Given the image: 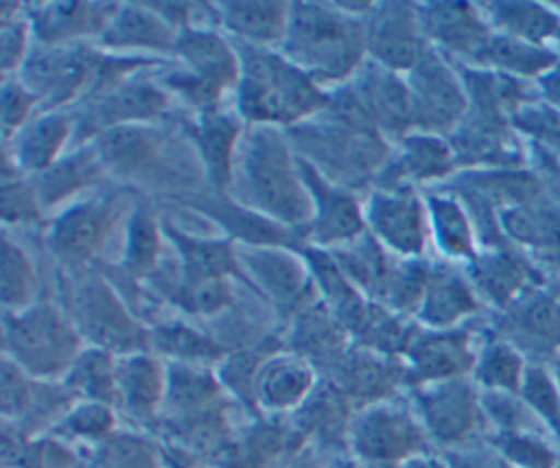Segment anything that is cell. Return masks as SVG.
Masks as SVG:
<instances>
[{
    "label": "cell",
    "mask_w": 560,
    "mask_h": 468,
    "mask_svg": "<svg viewBox=\"0 0 560 468\" xmlns=\"http://www.w3.org/2000/svg\"><path fill=\"white\" fill-rule=\"evenodd\" d=\"M228 195L252 212L291 230L306 232L313 219V197L302 177L300 155L287 129L247 125Z\"/></svg>",
    "instance_id": "1"
},
{
    "label": "cell",
    "mask_w": 560,
    "mask_h": 468,
    "mask_svg": "<svg viewBox=\"0 0 560 468\" xmlns=\"http://www.w3.org/2000/svg\"><path fill=\"white\" fill-rule=\"evenodd\" d=\"M368 17L352 15L337 2H291L280 52L332 92L348 85L368 61Z\"/></svg>",
    "instance_id": "2"
},
{
    "label": "cell",
    "mask_w": 560,
    "mask_h": 468,
    "mask_svg": "<svg viewBox=\"0 0 560 468\" xmlns=\"http://www.w3.org/2000/svg\"><path fill=\"white\" fill-rule=\"evenodd\" d=\"M236 50L241 74L234 109L247 125H271L289 131L328 105V92L280 50L245 44H236Z\"/></svg>",
    "instance_id": "3"
},
{
    "label": "cell",
    "mask_w": 560,
    "mask_h": 468,
    "mask_svg": "<svg viewBox=\"0 0 560 468\" xmlns=\"http://www.w3.org/2000/svg\"><path fill=\"white\" fill-rule=\"evenodd\" d=\"M83 341L70 313L55 304L37 302L4 313V356L37 381L61 383L83 352Z\"/></svg>",
    "instance_id": "4"
},
{
    "label": "cell",
    "mask_w": 560,
    "mask_h": 468,
    "mask_svg": "<svg viewBox=\"0 0 560 468\" xmlns=\"http://www.w3.org/2000/svg\"><path fill=\"white\" fill-rule=\"evenodd\" d=\"M427 442L416 409L392 398L354 411L348 431V451L365 468H398L424 455Z\"/></svg>",
    "instance_id": "5"
},
{
    "label": "cell",
    "mask_w": 560,
    "mask_h": 468,
    "mask_svg": "<svg viewBox=\"0 0 560 468\" xmlns=\"http://www.w3.org/2000/svg\"><path fill=\"white\" fill-rule=\"evenodd\" d=\"M70 317L94 348L118 356L151 348L149 332L133 319L112 284L96 273L85 276L74 286Z\"/></svg>",
    "instance_id": "6"
},
{
    "label": "cell",
    "mask_w": 560,
    "mask_h": 468,
    "mask_svg": "<svg viewBox=\"0 0 560 468\" xmlns=\"http://www.w3.org/2000/svg\"><path fill=\"white\" fill-rule=\"evenodd\" d=\"M103 52L90 44L33 46L28 59L15 74L42 101V109H63L88 96Z\"/></svg>",
    "instance_id": "7"
},
{
    "label": "cell",
    "mask_w": 560,
    "mask_h": 468,
    "mask_svg": "<svg viewBox=\"0 0 560 468\" xmlns=\"http://www.w3.org/2000/svg\"><path fill=\"white\" fill-rule=\"evenodd\" d=\"M85 101L83 112L74 116L77 144H85L98 133L120 125L153 122L168 112L171 92L158 79H149L142 70Z\"/></svg>",
    "instance_id": "8"
},
{
    "label": "cell",
    "mask_w": 560,
    "mask_h": 468,
    "mask_svg": "<svg viewBox=\"0 0 560 468\" xmlns=\"http://www.w3.org/2000/svg\"><path fill=\"white\" fill-rule=\"evenodd\" d=\"M368 232L394 256L422 258L427 249L429 212L427 201L413 188H376L363 201Z\"/></svg>",
    "instance_id": "9"
},
{
    "label": "cell",
    "mask_w": 560,
    "mask_h": 468,
    "mask_svg": "<svg viewBox=\"0 0 560 468\" xmlns=\"http://www.w3.org/2000/svg\"><path fill=\"white\" fill-rule=\"evenodd\" d=\"M405 79L413 105V131L440 136L457 127L466 112V96L457 77L433 46L427 48Z\"/></svg>",
    "instance_id": "10"
},
{
    "label": "cell",
    "mask_w": 560,
    "mask_h": 468,
    "mask_svg": "<svg viewBox=\"0 0 560 468\" xmlns=\"http://www.w3.org/2000/svg\"><path fill=\"white\" fill-rule=\"evenodd\" d=\"M300 166L313 197V219L304 232L306 243L319 249H337L361 238L368 232L363 203L304 157H300Z\"/></svg>",
    "instance_id": "11"
},
{
    "label": "cell",
    "mask_w": 560,
    "mask_h": 468,
    "mask_svg": "<svg viewBox=\"0 0 560 468\" xmlns=\"http://www.w3.org/2000/svg\"><path fill=\"white\" fill-rule=\"evenodd\" d=\"M114 221L116 206L112 197H83L50 219L46 245L61 262L72 267L85 265L103 249Z\"/></svg>",
    "instance_id": "12"
},
{
    "label": "cell",
    "mask_w": 560,
    "mask_h": 468,
    "mask_svg": "<svg viewBox=\"0 0 560 468\" xmlns=\"http://www.w3.org/2000/svg\"><path fill=\"white\" fill-rule=\"evenodd\" d=\"M238 269L278 308L302 311L311 293L313 276L302 251L284 245H243L236 247Z\"/></svg>",
    "instance_id": "13"
},
{
    "label": "cell",
    "mask_w": 560,
    "mask_h": 468,
    "mask_svg": "<svg viewBox=\"0 0 560 468\" xmlns=\"http://www.w3.org/2000/svg\"><path fill=\"white\" fill-rule=\"evenodd\" d=\"M429 48L413 2H376L368 17V59L398 74H407Z\"/></svg>",
    "instance_id": "14"
},
{
    "label": "cell",
    "mask_w": 560,
    "mask_h": 468,
    "mask_svg": "<svg viewBox=\"0 0 560 468\" xmlns=\"http://www.w3.org/2000/svg\"><path fill=\"white\" fill-rule=\"evenodd\" d=\"M413 405L429 440H435L442 446L466 442L481 420L477 391L464 378L416 387Z\"/></svg>",
    "instance_id": "15"
},
{
    "label": "cell",
    "mask_w": 560,
    "mask_h": 468,
    "mask_svg": "<svg viewBox=\"0 0 560 468\" xmlns=\"http://www.w3.org/2000/svg\"><path fill=\"white\" fill-rule=\"evenodd\" d=\"M179 28L149 2H125L112 13L96 46L109 55L155 59L173 57Z\"/></svg>",
    "instance_id": "16"
},
{
    "label": "cell",
    "mask_w": 560,
    "mask_h": 468,
    "mask_svg": "<svg viewBox=\"0 0 560 468\" xmlns=\"http://www.w3.org/2000/svg\"><path fill=\"white\" fill-rule=\"evenodd\" d=\"M405 381L416 387H427L453 378H464L475 370L477 356L470 350L468 337L462 330H416L405 354Z\"/></svg>",
    "instance_id": "17"
},
{
    "label": "cell",
    "mask_w": 560,
    "mask_h": 468,
    "mask_svg": "<svg viewBox=\"0 0 560 468\" xmlns=\"http://www.w3.org/2000/svg\"><path fill=\"white\" fill-rule=\"evenodd\" d=\"M319 385L317 370L295 352H276L260 361L252 405L269 416H293Z\"/></svg>",
    "instance_id": "18"
},
{
    "label": "cell",
    "mask_w": 560,
    "mask_h": 468,
    "mask_svg": "<svg viewBox=\"0 0 560 468\" xmlns=\"http://www.w3.org/2000/svg\"><path fill=\"white\" fill-rule=\"evenodd\" d=\"M247 122L236 109L214 107L195 114L190 125V140L197 151L199 166L214 188V192H228L234 175V160Z\"/></svg>",
    "instance_id": "19"
},
{
    "label": "cell",
    "mask_w": 560,
    "mask_h": 468,
    "mask_svg": "<svg viewBox=\"0 0 560 468\" xmlns=\"http://www.w3.org/2000/svg\"><path fill=\"white\" fill-rule=\"evenodd\" d=\"M350 87L385 138L400 140L413 131V105L405 74L368 59L350 81Z\"/></svg>",
    "instance_id": "20"
},
{
    "label": "cell",
    "mask_w": 560,
    "mask_h": 468,
    "mask_svg": "<svg viewBox=\"0 0 560 468\" xmlns=\"http://www.w3.org/2000/svg\"><path fill=\"white\" fill-rule=\"evenodd\" d=\"M77 122L66 109H42L9 142L2 157L24 175H39L50 168L68 151L74 140Z\"/></svg>",
    "instance_id": "21"
},
{
    "label": "cell",
    "mask_w": 560,
    "mask_h": 468,
    "mask_svg": "<svg viewBox=\"0 0 560 468\" xmlns=\"http://www.w3.org/2000/svg\"><path fill=\"white\" fill-rule=\"evenodd\" d=\"M90 144L96 149L107 175L138 179L158 168L168 140L153 122H138L107 129L90 140Z\"/></svg>",
    "instance_id": "22"
},
{
    "label": "cell",
    "mask_w": 560,
    "mask_h": 468,
    "mask_svg": "<svg viewBox=\"0 0 560 468\" xmlns=\"http://www.w3.org/2000/svg\"><path fill=\"white\" fill-rule=\"evenodd\" d=\"M118 2H37L28 9L35 42L72 46L98 39Z\"/></svg>",
    "instance_id": "23"
},
{
    "label": "cell",
    "mask_w": 560,
    "mask_h": 468,
    "mask_svg": "<svg viewBox=\"0 0 560 468\" xmlns=\"http://www.w3.org/2000/svg\"><path fill=\"white\" fill-rule=\"evenodd\" d=\"M173 59L195 74L225 92L236 90L241 59L236 44L212 26H186L177 35Z\"/></svg>",
    "instance_id": "24"
},
{
    "label": "cell",
    "mask_w": 560,
    "mask_h": 468,
    "mask_svg": "<svg viewBox=\"0 0 560 468\" xmlns=\"http://www.w3.org/2000/svg\"><path fill=\"white\" fill-rule=\"evenodd\" d=\"M116 409L136 422H151L164 411L166 365L149 350L120 354L116 367Z\"/></svg>",
    "instance_id": "25"
},
{
    "label": "cell",
    "mask_w": 560,
    "mask_h": 468,
    "mask_svg": "<svg viewBox=\"0 0 560 468\" xmlns=\"http://www.w3.org/2000/svg\"><path fill=\"white\" fill-rule=\"evenodd\" d=\"M453 160V149L440 136L411 131L400 138L396 153L376 175V188H413L435 182L451 171Z\"/></svg>",
    "instance_id": "26"
},
{
    "label": "cell",
    "mask_w": 560,
    "mask_h": 468,
    "mask_svg": "<svg viewBox=\"0 0 560 468\" xmlns=\"http://www.w3.org/2000/svg\"><path fill=\"white\" fill-rule=\"evenodd\" d=\"M219 28L236 44L280 50L289 28L291 2H214Z\"/></svg>",
    "instance_id": "27"
},
{
    "label": "cell",
    "mask_w": 560,
    "mask_h": 468,
    "mask_svg": "<svg viewBox=\"0 0 560 468\" xmlns=\"http://www.w3.org/2000/svg\"><path fill=\"white\" fill-rule=\"evenodd\" d=\"M339 378L332 381L359 409L389 400L394 389L405 381L402 361L396 363L394 356L372 352L368 348H350L343 361L337 365Z\"/></svg>",
    "instance_id": "28"
},
{
    "label": "cell",
    "mask_w": 560,
    "mask_h": 468,
    "mask_svg": "<svg viewBox=\"0 0 560 468\" xmlns=\"http://www.w3.org/2000/svg\"><path fill=\"white\" fill-rule=\"evenodd\" d=\"M105 175L107 173L96 155V149L85 142L74 144V149L59 157L50 168L35 175L33 184L44 210H63L83 199L81 195L96 186Z\"/></svg>",
    "instance_id": "29"
},
{
    "label": "cell",
    "mask_w": 560,
    "mask_h": 468,
    "mask_svg": "<svg viewBox=\"0 0 560 468\" xmlns=\"http://www.w3.org/2000/svg\"><path fill=\"white\" fill-rule=\"evenodd\" d=\"M164 238L175 247L177 276L184 282H203L230 278L238 271L236 245L232 238L190 236L168 221H162Z\"/></svg>",
    "instance_id": "30"
},
{
    "label": "cell",
    "mask_w": 560,
    "mask_h": 468,
    "mask_svg": "<svg viewBox=\"0 0 560 468\" xmlns=\"http://www.w3.org/2000/svg\"><path fill=\"white\" fill-rule=\"evenodd\" d=\"M352 418L354 411L348 396L335 383L319 381L315 391L293 413V429L306 444L330 446L332 442H346L348 446Z\"/></svg>",
    "instance_id": "31"
},
{
    "label": "cell",
    "mask_w": 560,
    "mask_h": 468,
    "mask_svg": "<svg viewBox=\"0 0 560 468\" xmlns=\"http://www.w3.org/2000/svg\"><path fill=\"white\" fill-rule=\"evenodd\" d=\"M223 385L210 365L168 363L164 411L171 420L190 418L219 405Z\"/></svg>",
    "instance_id": "32"
},
{
    "label": "cell",
    "mask_w": 560,
    "mask_h": 468,
    "mask_svg": "<svg viewBox=\"0 0 560 468\" xmlns=\"http://www.w3.org/2000/svg\"><path fill=\"white\" fill-rule=\"evenodd\" d=\"M477 308L468 284L448 269L429 267L424 295L416 313L418 321L429 330H453L464 317Z\"/></svg>",
    "instance_id": "33"
},
{
    "label": "cell",
    "mask_w": 560,
    "mask_h": 468,
    "mask_svg": "<svg viewBox=\"0 0 560 468\" xmlns=\"http://www.w3.org/2000/svg\"><path fill=\"white\" fill-rule=\"evenodd\" d=\"M348 339L350 335L324 302L304 306L298 313L293 328V352L304 356L313 365L315 361H332V365L337 367L350 352Z\"/></svg>",
    "instance_id": "34"
},
{
    "label": "cell",
    "mask_w": 560,
    "mask_h": 468,
    "mask_svg": "<svg viewBox=\"0 0 560 468\" xmlns=\"http://www.w3.org/2000/svg\"><path fill=\"white\" fill-rule=\"evenodd\" d=\"M420 22L429 42L455 52H475L486 46L483 26L464 2H427L420 7Z\"/></svg>",
    "instance_id": "35"
},
{
    "label": "cell",
    "mask_w": 560,
    "mask_h": 468,
    "mask_svg": "<svg viewBox=\"0 0 560 468\" xmlns=\"http://www.w3.org/2000/svg\"><path fill=\"white\" fill-rule=\"evenodd\" d=\"M162 221L147 201H138L129 212L120 269L133 278H149L160 267L162 256Z\"/></svg>",
    "instance_id": "36"
},
{
    "label": "cell",
    "mask_w": 560,
    "mask_h": 468,
    "mask_svg": "<svg viewBox=\"0 0 560 468\" xmlns=\"http://www.w3.org/2000/svg\"><path fill=\"white\" fill-rule=\"evenodd\" d=\"M208 217L221 223L243 245H284L291 243V230L252 212L225 192H217L206 203Z\"/></svg>",
    "instance_id": "37"
},
{
    "label": "cell",
    "mask_w": 560,
    "mask_h": 468,
    "mask_svg": "<svg viewBox=\"0 0 560 468\" xmlns=\"http://www.w3.org/2000/svg\"><path fill=\"white\" fill-rule=\"evenodd\" d=\"M116 367L118 354L85 346L66 378L61 381L79 400H96L116 407Z\"/></svg>",
    "instance_id": "38"
},
{
    "label": "cell",
    "mask_w": 560,
    "mask_h": 468,
    "mask_svg": "<svg viewBox=\"0 0 560 468\" xmlns=\"http://www.w3.org/2000/svg\"><path fill=\"white\" fill-rule=\"evenodd\" d=\"M149 343L158 356H166L171 363L212 365L225 359L223 348L214 339L186 326L184 321L160 324L153 332H149Z\"/></svg>",
    "instance_id": "39"
},
{
    "label": "cell",
    "mask_w": 560,
    "mask_h": 468,
    "mask_svg": "<svg viewBox=\"0 0 560 468\" xmlns=\"http://www.w3.org/2000/svg\"><path fill=\"white\" fill-rule=\"evenodd\" d=\"M88 468H164V448L144 433L116 431L90 448Z\"/></svg>",
    "instance_id": "40"
},
{
    "label": "cell",
    "mask_w": 560,
    "mask_h": 468,
    "mask_svg": "<svg viewBox=\"0 0 560 468\" xmlns=\"http://www.w3.org/2000/svg\"><path fill=\"white\" fill-rule=\"evenodd\" d=\"M2 304L4 313H20L33 304H37L39 278L37 269L22 245L11 241L9 234L2 236Z\"/></svg>",
    "instance_id": "41"
},
{
    "label": "cell",
    "mask_w": 560,
    "mask_h": 468,
    "mask_svg": "<svg viewBox=\"0 0 560 468\" xmlns=\"http://www.w3.org/2000/svg\"><path fill=\"white\" fill-rule=\"evenodd\" d=\"M429 232L435 247L451 258L472 256V230L462 206L444 195L427 197Z\"/></svg>",
    "instance_id": "42"
},
{
    "label": "cell",
    "mask_w": 560,
    "mask_h": 468,
    "mask_svg": "<svg viewBox=\"0 0 560 468\" xmlns=\"http://www.w3.org/2000/svg\"><path fill=\"white\" fill-rule=\"evenodd\" d=\"M116 407L96 400H77L55 424V433L70 444H88L94 448L116 433Z\"/></svg>",
    "instance_id": "43"
},
{
    "label": "cell",
    "mask_w": 560,
    "mask_h": 468,
    "mask_svg": "<svg viewBox=\"0 0 560 468\" xmlns=\"http://www.w3.org/2000/svg\"><path fill=\"white\" fill-rule=\"evenodd\" d=\"M0 203H2V221L7 225H22V223L39 221L42 212H44L33 179H28V175L20 173L4 157H2Z\"/></svg>",
    "instance_id": "44"
},
{
    "label": "cell",
    "mask_w": 560,
    "mask_h": 468,
    "mask_svg": "<svg viewBox=\"0 0 560 468\" xmlns=\"http://www.w3.org/2000/svg\"><path fill=\"white\" fill-rule=\"evenodd\" d=\"M173 304L192 315H217L232 304V284L230 278L203 280V282H184L173 280L168 286Z\"/></svg>",
    "instance_id": "45"
},
{
    "label": "cell",
    "mask_w": 560,
    "mask_h": 468,
    "mask_svg": "<svg viewBox=\"0 0 560 468\" xmlns=\"http://www.w3.org/2000/svg\"><path fill=\"white\" fill-rule=\"evenodd\" d=\"M475 376L494 394L516 391L523 378L521 356L510 346H488L475 361Z\"/></svg>",
    "instance_id": "46"
},
{
    "label": "cell",
    "mask_w": 560,
    "mask_h": 468,
    "mask_svg": "<svg viewBox=\"0 0 560 468\" xmlns=\"http://www.w3.org/2000/svg\"><path fill=\"white\" fill-rule=\"evenodd\" d=\"M35 46V33L33 22L28 17V9L18 13L11 20L0 22V68L2 79L15 77L24 61L28 59L31 50Z\"/></svg>",
    "instance_id": "47"
},
{
    "label": "cell",
    "mask_w": 560,
    "mask_h": 468,
    "mask_svg": "<svg viewBox=\"0 0 560 468\" xmlns=\"http://www.w3.org/2000/svg\"><path fill=\"white\" fill-rule=\"evenodd\" d=\"M42 112V101L18 77L2 79V138L9 142L33 116Z\"/></svg>",
    "instance_id": "48"
},
{
    "label": "cell",
    "mask_w": 560,
    "mask_h": 468,
    "mask_svg": "<svg viewBox=\"0 0 560 468\" xmlns=\"http://www.w3.org/2000/svg\"><path fill=\"white\" fill-rule=\"evenodd\" d=\"M516 280H518L516 271L503 258H488L479 262L475 269L477 286L494 302H503L505 297H510Z\"/></svg>",
    "instance_id": "49"
},
{
    "label": "cell",
    "mask_w": 560,
    "mask_h": 468,
    "mask_svg": "<svg viewBox=\"0 0 560 468\" xmlns=\"http://www.w3.org/2000/svg\"><path fill=\"white\" fill-rule=\"evenodd\" d=\"M499 451L518 468H549L551 466V455L542 448V444L516 435V433H505L499 437Z\"/></svg>",
    "instance_id": "50"
},
{
    "label": "cell",
    "mask_w": 560,
    "mask_h": 468,
    "mask_svg": "<svg viewBox=\"0 0 560 468\" xmlns=\"http://www.w3.org/2000/svg\"><path fill=\"white\" fill-rule=\"evenodd\" d=\"M521 328L534 339L542 343V341H549L551 339H560V315L551 308V306H532L527 308L523 315H521Z\"/></svg>",
    "instance_id": "51"
},
{
    "label": "cell",
    "mask_w": 560,
    "mask_h": 468,
    "mask_svg": "<svg viewBox=\"0 0 560 468\" xmlns=\"http://www.w3.org/2000/svg\"><path fill=\"white\" fill-rule=\"evenodd\" d=\"M273 468H324L319 464L317 451L311 444H304L302 448L289 453L284 459H280Z\"/></svg>",
    "instance_id": "52"
},
{
    "label": "cell",
    "mask_w": 560,
    "mask_h": 468,
    "mask_svg": "<svg viewBox=\"0 0 560 468\" xmlns=\"http://www.w3.org/2000/svg\"><path fill=\"white\" fill-rule=\"evenodd\" d=\"M448 468H494L490 459L477 453H457L451 455V461L446 464Z\"/></svg>",
    "instance_id": "53"
},
{
    "label": "cell",
    "mask_w": 560,
    "mask_h": 468,
    "mask_svg": "<svg viewBox=\"0 0 560 468\" xmlns=\"http://www.w3.org/2000/svg\"><path fill=\"white\" fill-rule=\"evenodd\" d=\"M192 455H188L186 451L173 446V448H164V468H195L192 466Z\"/></svg>",
    "instance_id": "54"
},
{
    "label": "cell",
    "mask_w": 560,
    "mask_h": 468,
    "mask_svg": "<svg viewBox=\"0 0 560 468\" xmlns=\"http://www.w3.org/2000/svg\"><path fill=\"white\" fill-rule=\"evenodd\" d=\"M398 468H448V466H446L444 461L431 457L429 453H424V455H418V457L405 461V464L398 466Z\"/></svg>",
    "instance_id": "55"
},
{
    "label": "cell",
    "mask_w": 560,
    "mask_h": 468,
    "mask_svg": "<svg viewBox=\"0 0 560 468\" xmlns=\"http://www.w3.org/2000/svg\"><path fill=\"white\" fill-rule=\"evenodd\" d=\"M324 468H365V466L350 455V457H335Z\"/></svg>",
    "instance_id": "56"
}]
</instances>
